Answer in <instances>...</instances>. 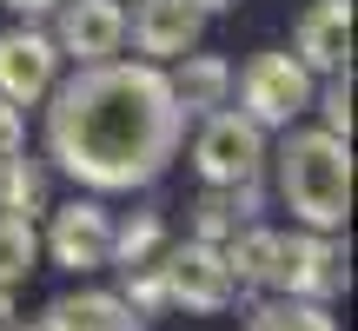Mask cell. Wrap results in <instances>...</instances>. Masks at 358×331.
<instances>
[{"label":"cell","instance_id":"obj_14","mask_svg":"<svg viewBox=\"0 0 358 331\" xmlns=\"http://www.w3.org/2000/svg\"><path fill=\"white\" fill-rule=\"evenodd\" d=\"M245 331H338V318L319 305V298H292V292H279V298H266V305L245 318Z\"/></svg>","mask_w":358,"mask_h":331},{"label":"cell","instance_id":"obj_23","mask_svg":"<svg viewBox=\"0 0 358 331\" xmlns=\"http://www.w3.org/2000/svg\"><path fill=\"white\" fill-rule=\"evenodd\" d=\"M0 331H13V298H7V285H0Z\"/></svg>","mask_w":358,"mask_h":331},{"label":"cell","instance_id":"obj_20","mask_svg":"<svg viewBox=\"0 0 358 331\" xmlns=\"http://www.w3.org/2000/svg\"><path fill=\"white\" fill-rule=\"evenodd\" d=\"M325 133L352 140V66H338L332 87H325Z\"/></svg>","mask_w":358,"mask_h":331},{"label":"cell","instance_id":"obj_7","mask_svg":"<svg viewBox=\"0 0 358 331\" xmlns=\"http://www.w3.org/2000/svg\"><path fill=\"white\" fill-rule=\"evenodd\" d=\"M60 60H113L127 47V7L120 0H60V34H53Z\"/></svg>","mask_w":358,"mask_h":331},{"label":"cell","instance_id":"obj_3","mask_svg":"<svg viewBox=\"0 0 358 331\" xmlns=\"http://www.w3.org/2000/svg\"><path fill=\"white\" fill-rule=\"evenodd\" d=\"M312 106V66L299 53H252L239 66V113L259 119V126H292Z\"/></svg>","mask_w":358,"mask_h":331},{"label":"cell","instance_id":"obj_16","mask_svg":"<svg viewBox=\"0 0 358 331\" xmlns=\"http://www.w3.org/2000/svg\"><path fill=\"white\" fill-rule=\"evenodd\" d=\"M34 265H40V232H34V219H27V212H0V285L13 292Z\"/></svg>","mask_w":358,"mask_h":331},{"label":"cell","instance_id":"obj_6","mask_svg":"<svg viewBox=\"0 0 358 331\" xmlns=\"http://www.w3.org/2000/svg\"><path fill=\"white\" fill-rule=\"evenodd\" d=\"M159 272H166V305H186V311H226L232 292H239V279H232L226 252H219L213 239L173 245V252L159 258Z\"/></svg>","mask_w":358,"mask_h":331},{"label":"cell","instance_id":"obj_13","mask_svg":"<svg viewBox=\"0 0 358 331\" xmlns=\"http://www.w3.org/2000/svg\"><path fill=\"white\" fill-rule=\"evenodd\" d=\"M166 80H173L179 113H213L232 93V66L219 60V53H179V73H166Z\"/></svg>","mask_w":358,"mask_h":331},{"label":"cell","instance_id":"obj_21","mask_svg":"<svg viewBox=\"0 0 358 331\" xmlns=\"http://www.w3.org/2000/svg\"><path fill=\"white\" fill-rule=\"evenodd\" d=\"M20 146H27V119H20V106H13V100H0V159L20 153Z\"/></svg>","mask_w":358,"mask_h":331},{"label":"cell","instance_id":"obj_17","mask_svg":"<svg viewBox=\"0 0 358 331\" xmlns=\"http://www.w3.org/2000/svg\"><path fill=\"white\" fill-rule=\"evenodd\" d=\"M40 192H47V186H40V166H27L20 153L0 159V212H27V219H34L40 212Z\"/></svg>","mask_w":358,"mask_h":331},{"label":"cell","instance_id":"obj_8","mask_svg":"<svg viewBox=\"0 0 358 331\" xmlns=\"http://www.w3.org/2000/svg\"><path fill=\"white\" fill-rule=\"evenodd\" d=\"M53 80H60V47L34 27H7L0 34V100L34 106V100H47Z\"/></svg>","mask_w":358,"mask_h":331},{"label":"cell","instance_id":"obj_11","mask_svg":"<svg viewBox=\"0 0 358 331\" xmlns=\"http://www.w3.org/2000/svg\"><path fill=\"white\" fill-rule=\"evenodd\" d=\"M299 60L312 73H338L352 66V0H312L299 20Z\"/></svg>","mask_w":358,"mask_h":331},{"label":"cell","instance_id":"obj_19","mask_svg":"<svg viewBox=\"0 0 358 331\" xmlns=\"http://www.w3.org/2000/svg\"><path fill=\"white\" fill-rule=\"evenodd\" d=\"M127 305L140 311V318H146V311H159V305H166V272H159L153 258L127 265Z\"/></svg>","mask_w":358,"mask_h":331},{"label":"cell","instance_id":"obj_15","mask_svg":"<svg viewBox=\"0 0 358 331\" xmlns=\"http://www.w3.org/2000/svg\"><path fill=\"white\" fill-rule=\"evenodd\" d=\"M219 252H226V265H232L239 285H272V272H279V232L252 226V232H239L232 245H219Z\"/></svg>","mask_w":358,"mask_h":331},{"label":"cell","instance_id":"obj_22","mask_svg":"<svg viewBox=\"0 0 358 331\" xmlns=\"http://www.w3.org/2000/svg\"><path fill=\"white\" fill-rule=\"evenodd\" d=\"M0 7H7V13H20V20H34V13H53L60 0H0Z\"/></svg>","mask_w":358,"mask_h":331},{"label":"cell","instance_id":"obj_4","mask_svg":"<svg viewBox=\"0 0 358 331\" xmlns=\"http://www.w3.org/2000/svg\"><path fill=\"white\" fill-rule=\"evenodd\" d=\"M192 166H199L206 186H245V179H259V166H266V126L245 119L239 106H213L199 140H192Z\"/></svg>","mask_w":358,"mask_h":331},{"label":"cell","instance_id":"obj_5","mask_svg":"<svg viewBox=\"0 0 358 331\" xmlns=\"http://www.w3.org/2000/svg\"><path fill=\"white\" fill-rule=\"evenodd\" d=\"M272 285L292 298H319V305H332L338 292L352 285V258L345 245L332 239V232H299V239H279V272H272Z\"/></svg>","mask_w":358,"mask_h":331},{"label":"cell","instance_id":"obj_2","mask_svg":"<svg viewBox=\"0 0 358 331\" xmlns=\"http://www.w3.org/2000/svg\"><path fill=\"white\" fill-rule=\"evenodd\" d=\"M279 199L292 205L299 226L312 232H338L352 219V140L312 126V133H292L285 126V146H279Z\"/></svg>","mask_w":358,"mask_h":331},{"label":"cell","instance_id":"obj_10","mask_svg":"<svg viewBox=\"0 0 358 331\" xmlns=\"http://www.w3.org/2000/svg\"><path fill=\"white\" fill-rule=\"evenodd\" d=\"M133 47L146 53V60H179V53L199 47V27L206 13L192 7V0H133Z\"/></svg>","mask_w":358,"mask_h":331},{"label":"cell","instance_id":"obj_12","mask_svg":"<svg viewBox=\"0 0 358 331\" xmlns=\"http://www.w3.org/2000/svg\"><path fill=\"white\" fill-rule=\"evenodd\" d=\"M40 331H146V318L113 292H73V298H53Z\"/></svg>","mask_w":358,"mask_h":331},{"label":"cell","instance_id":"obj_18","mask_svg":"<svg viewBox=\"0 0 358 331\" xmlns=\"http://www.w3.org/2000/svg\"><path fill=\"white\" fill-rule=\"evenodd\" d=\"M159 239H166L159 212H140L127 232H113V258H120V265H140V258H153V252H159Z\"/></svg>","mask_w":358,"mask_h":331},{"label":"cell","instance_id":"obj_1","mask_svg":"<svg viewBox=\"0 0 358 331\" xmlns=\"http://www.w3.org/2000/svg\"><path fill=\"white\" fill-rule=\"evenodd\" d=\"M47 153L87 192H133L153 186L179 159L186 113L159 60H93L66 87H47Z\"/></svg>","mask_w":358,"mask_h":331},{"label":"cell","instance_id":"obj_24","mask_svg":"<svg viewBox=\"0 0 358 331\" xmlns=\"http://www.w3.org/2000/svg\"><path fill=\"white\" fill-rule=\"evenodd\" d=\"M192 7H199V13H226L232 0H192Z\"/></svg>","mask_w":358,"mask_h":331},{"label":"cell","instance_id":"obj_9","mask_svg":"<svg viewBox=\"0 0 358 331\" xmlns=\"http://www.w3.org/2000/svg\"><path fill=\"white\" fill-rule=\"evenodd\" d=\"M47 252H53V265H66V272H100V265H113V219H106L93 199L60 205L53 226H47Z\"/></svg>","mask_w":358,"mask_h":331}]
</instances>
